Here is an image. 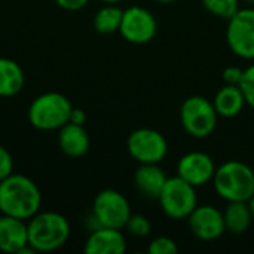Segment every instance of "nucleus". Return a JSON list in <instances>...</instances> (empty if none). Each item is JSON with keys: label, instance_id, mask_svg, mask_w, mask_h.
<instances>
[{"label": "nucleus", "instance_id": "nucleus-26", "mask_svg": "<svg viewBox=\"0 0 254 254\" xmlns=\"http://www.w3.org/2000/svg\"><path fill=\"white\" fill-rule=\"evenodd\" d=\"M243 74H244V70L241 67L231 65V67H226L225 68V71H223V80L228 85H240V82L243 79Z\"/></svg>", "mask_w": 254, "mask_h": 254}, {"label": "nucleus", "instance_id": "nucleus-25", "mask_svg": "<svg viewBox=\"0 0 254 254\" xmlns=\"http://www.w3.org/2000/svg\"><path fill=\"white\" fill-rule=\"evenodd\" d=\"M12 170H13V159L7 152V149L0 146V182L9 177L12 174Z\"/></svg>", "mask_w": 254, "mask_h": 254}, {"label": "nucleus", "instance_id": "nucleus-24", "mask_svg": "<svg viewBox=\"0 0 254 254\" xmlns=\"http://www.w3.org/2000/svg\"><path fill=\"white\" fill-rule=\"evenodd\" d=\"M147 252L150 254H177L179 247L174 240L168 237H158L150 243Z\"/></svg>", "mask_w": 254, "mask_h": 254}, {"label": "nucleus", "instance_id": "nucleus-17", "mask_svg": "<svg viewBox=\"0 0 254 254\" xmlns=\"http://www.w3.org/2000/svg\"><path fill=\"white\" fill-rule=\"evenodd\" d=\"M214 109L222 118H235L246 107V98L238 85H225L217 91L213 100Z\"/></svg>", "mask_w": 254, "mask_h": 254}, {"label": "nucleus", "instance_id": "nucleus-13", "mask_svg": "<svg viewBox=\"0 0 254 254\" xmlns=\"http://www.w3.org/2000/svg\"><path fill=\"white\" fill-rule=\"evenodd\" d=\"M127 250V241L121 229L101 226L91 232L85 243L88 254H122Z\"/></svg>", "mask_w": 254, "mask_h": 254}, {"label": "nucleus", "instance_id": "nucleus-8", "mask_svg": "<svg viewBox=\"0 0 254 254\" xmlns=\"http://www.w3.org/2000/svg\"><path fill=\"white\" fill-rule=\"evenodd\" d=\"M226 40L237 57L254 60V7L238 9L229 18Z\"/></svg>", "mask_w": 254, "mask_h": 254}, {"label": "nucleus", "instance_id": "nucleus-15", "mask_svg": "<svg viewBox=\"0 0 254 254\" xmlns=\"http://www.w3.org/2000/svg\"><path fill=\"white\" fill-rule=\"evenodd\" d=\"M167 179L168 177L162 168L158 167V164H140L134 174V185L143 196L149 199H158L167 183Z\"/></svg>", "mask_w": 254, "mask_h": 254}, {"label": "nucleus", "instance_id": "nucleus-29", "mask_svg": "<svg viewBox=\"0 0 254 254\" xmlns=\"http://www.w3.org/2000/svg\"><path fill=\"white\" fill-rule=\"evenodd\" d=\"M249 205H250V210H252V214H253V220H254V195L249 199Z\"/></svg>", "mask_w": 254, "mask_h": 254}, {"label": "nucleus", "instance_id": "nucleus-19", "mask_svg": "<svg viewBox=\"0 0 254 254\" xmlns=\"http://www.w3.org/2000/svg\"><path fill=\"white\" fill-rule=\"evenodd\" d=\"M223 217H225L226 231L235 235L244 234L253 222V214H252L249 201L229 202L223 213Z\"/></svg>", "mask_w": 254, "mask_h": 254}, {"label": "nucleus", "instance_id": "nucleus-18", "mask_svg": "<svg viewBox=\"0 0 254 254\" xmlns=\"http://www.w3.org/2000/svg\"><path fill=\"white\" fill-rule=\"evenodd\" d=\"M24 88V71L10 58H0V97L16 95Z\"/></svg>", "mask_w": 254, "mask_h": 254}, {"label": "nucleus", "instance_id": "nucleus-14", "mask_svg": "<svg viewBox=\"0 0 254 254\" xmlns=\"http://www.w3.org/2000/svg\"><path fill=\"white\" fill-rule=\"evenodd\" d=\"M28 244V229L24 220L3 214L0 217V252L19 253Z\"/></svg>", "mask_w": 254, "mask_h": 254}, {"label": "nucleus", "instance_id": "nucleus-5", "mask_svg": "<svg viewBox=\"0 0 254 254\" xmlns=\"http://www.w3.org/2000/svg\"><path fill=\"white\" fill-rule=\"evenodd\" d=\"M158 201L167 217L173 220L188 219L198 207L196 188L179 176L167 179Z\"/></svg>", "mask_w": 254, "mask_h": 254}, {"label": "nucleus", "instance_id": "nucleus-28", "mask_svg": "<svg viewBox=\"0 0 254 254\" xmlns=\"http://www.w3.org/2000/svg\"><path fill=\"white\" fill-rule=\"evenodd\" d=\"M85 121H86L85 112L80 110V109H74V107H73L71 115H70V121H68V122H73V124H77V125H83Z\"/></svg>", "mask_w": 254, "mask_h": 254}, {"label": "nucleus", "instance_id": "nucleus-11", "mask_svg": "<svg viewBox=\"0 0 254 254\" xmlns=\"http://www.w3.org/2000/svg\"><path fill=\"white\" fill-rule=\"evenodd\" d=\"M213 158L204 152H189L183 155L177 164V176L195 188H201L213 182L216 173Z\"/></svg>", "mask_w": 254, "mask_h": 254}, {"label": "nucleus", "instance_id": "nucleus-30", "mask_svg": "<svg viewBox=\"0 0 254 254\" xmlns=\"http://www.w3.org/2000/svg\"><path fill=\"white\" fill-rule=\"evenodd\" d=\"M155 1H158V3H164V4H167V3H174V1H177V0H155Z\"/></svg>", "mask_w": 254, "mask_h": 254}, {"label": "nucleus", "instance_id": "nucleus-27", "mask_svg": "<svg viewBox=\"0 0 254 254\" xmlns=\"http://www.w3.org/2000/svg\"><path fill=\"white\" fill-rule=\"evenodd\" d=\"M57 4L65 10H79L88 4L89 0H55Z\"/></svg>", "mask_w": 254, "mask_h": 254}, {"label": "nucleus", "instance_id": "nucleus-22", "mask_svg": "<svg viewBox=\"0 0 254 254\" xmlns=\"http://www.w3.org/2000/svg\"><path fill=\"white\" fill-rule=\"evenodd\" d=\"M125 228L128 229V232L132 237H138V238L147 237L152 231V225H150L149 219L141 214H131Z\"/></svg>", "mask_w": 254, "mask_h": 254}, {"label": "nucleus", "instance_id": "nucleus-3", "mask_svg": "<svg viewBox=\"0 0 254 254\" xmlns=\"http://www.w3.org/2000/svg\"><path fill=\"white\" fill-rule=\"evenodd\" d=\"M28 229V244L36 252H54L63 247L70 237V225L67 219L55 211L36 213Z\"/></svg>", "mask_w": 254, "mask_h": 254}, {"label": "nucleus", "instance_id": "nucleus-31", "mask_svg": "<svg viewBox=\"0 0 254 254\" xmlns=\"http://www.w3.org/2000/svg\"><path fill=\"white\" fill-rule=\"evenodd\" d=\"M103 1H106V3H110V4H113V3H119V1H122V0H103Z\"/></svg>", "mask_w": 254, "mask_h": 254}, {"label": "nucleus", "instance_id": "nucleus-6", "mask_svg": "<svg viewBox=\"0 0 254 254\" xmlns=\"http://www.w3.org/2000/svg\"><path fill=\"white\" fill-rule=\"evenodd\" d=\"M219 115L213 101L201 95L186 98L180 109V121L185 131L195 138H207L217 127Z\"/></svg>", "mask_w": 254, "mask_h": 254}, {"label": "nucleus", "instance_id": "nucleus-23", "mask_svg": "<svg viewBox=\"0 0 254 254\" xmlns=\"http://www.w3.org/2000/svg\"><path fill=\"white\" fill-rule=\"evenodd\" d=\"M238 86L243 91L247 106L254 109V64L244 68V74H243V79Z\"/></svg>", "mask_w": 254, "mask_h": 254}, {"label": "nucleus", "instance_id": "nucleus-1", "mask_svg": "<svg viewBox=\"0 0 254 254\" xmlns=\"http://www.w3.org/2000/svg\"><path fill=\"white\" fill-rule=\"evenodd\" d=\"M42 195L37 185L21 174H10L0 182V211L21 220L39 213Z\"/></svg>", "mask_w": 254, "mask_h": 254}, {"label": "nucleus", "instance_id": "nucleus-20", "mask_svg": "<svg viewBox=\"0 0 254 254\" xmlns=\"http://www.w3.org/2000/svg\"><path fill=\"white\" fill-rule=\"evenodd\" d=\"M124 10L118 6L109 4L101 7L94 16V27L101 34H112L119 31Z\"/></svg>", "mask_w": 254, "mask_h": 254}, {"label": "nucleus", "instance_id": "nucleus-10", "mask_svg": "<svg viewBox=\"0 0 254 254\" xmlns=\"http://www.w3.org/2000/svg\"><path fill=\"white\" fill-rule=\"evenodd\" d=\"M121 34L134 45H144L153 40L158 31V22L150 10L141 6H131L124 10Z\"/></svg>", "mask_w": 254, "mask_h": 254}, {"label": "nucleus", "instance_id": "nucleus-2", "mask_svg": "<svg viewBox=\"0 0 254 254\" xmlns=\"http://www.w3.org/2000/svg\"><path fill=\"white\" fill-rule=\"evenodd\" d=\"M213 186L228 202L249 201L254 195V171L241 161H228L216 168Z\"/></svg>", "mask_w": 254, "mask_h": 254}, {"label": "nucleus", "instance_id": "nucleus-7", "mask_svg": "<svg viewBox=\"0 0 254 254\" xmlns=\"http://www.w3.org/2000/svg\"><path fill=\"white\" fill-rule=\"evenodd\" d=\"M127 147L138 164H159L168 153L165 137L152 128H140L131 132Z\"/></svg>", "mask_w": 254, "mask_h": 254}, {"label": "nucleus", "instance_id": "nucleus-32", "mask_svg": "<svg viewBox=\"0 0 254 254\" xmlns=\"http://www.w3.org/2000/svg\"><path fill=\"white\" fill-rule=\"evenodd\" d=\"M247 3H250V4H254V0H246Z\"/></svg>", "mask_w": 254, "mask_h": 254}, {"label": "nucleus", "instance_id": "nucleus-9", "mask_svg": "<svg viewBox=\"0 0 254 254\" xmlns=\"http://www.w3.org/2000/svg\"><path fill=\"white\" fill-rule=\"evenodd\" d=\"M92 214L101 226L122 229L131 217V207L122 193L106 189L95 196Z\"/></svg>", "mask_w": 254, "mask_h": 254}, {"label": "nucleus", "instance_id": "nucleus-4", "mask_svg": "<svg viewBox=\"0 0 254 254\" xmlns=\"http://www.w3.org/2000/svg\"><path fill=\"white\" fill-rule=\"evenodd\" d=\"M73 106L68 98L60 92H46L39 95L28 109L30 124L42 131L60 129L70 121Z\"/></svg>", "mask_w": 254, "mask_h": 254}, {"label": "nucleus", "instance_id": "nucleus-12", "mask_svg": "<svg viewBox=\"0 0 254 254\" xmlns=\"http://www.w3.org/2000/svg\"><path fill=\"white\" fill-rule=\"evenodd\" d=\"M188 220L192 234L201 241H214L226 231L223 213L214 205H198Z\"/></svg>", "mask_w": 254, "mask_h": 254}, {"label": "nucleus", "instance_id": "nucleus-21", "mask_svg": "<svg viewBox=\"0 0 254 254\" xmlns=\"http://www.w3.org/2000/svg\"><path fill=\"white\" fill-rule=\"evenodd\" d=\"M204 7L220 18L229 19L240 9V0H202Z\"/></svg>", "mask_w": 254, "mask_h": 254}, {"label": "nucleus", "instance_id": "nucleus-16", "mask_svg": "<svg viewBox=\"0 0 254 254\" xmlns=\"http://www.w3.org/2000/svg\"><path fill=\"white\" fill-rule=\"evenodd\" d=\"M58 144L67 156L79 158L83 156L89 149V135L83 125L67 122L60 128Z\"/></svg>", "mask_w": 254, "mask_h": 254}]
</instances>
